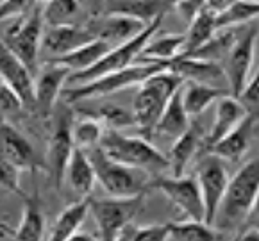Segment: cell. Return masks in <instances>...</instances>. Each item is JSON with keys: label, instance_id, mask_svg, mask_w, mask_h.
Segmentation results:
<instances>
[{"label": "cell", "instance_id": "obj_42", "mask_svg": "<svg viewBox=\"0 0 259 241\" xmlns=\"http://www.w3.org/2000/svg\"><path fill=\"white\" fill-rule=\"evenodd\" d=\"M25 104H23L22 97L0 79V115H8V113H15L23 109Z\"/></svg>", "mask_w": 259, "mask_h": 241}, {"label": "cell", "instance_id": "obj_21", "mask_svg": "<svg viewBox=\"0 0 259 241\" xmlns=\"http://www.w3.org/2000/svg\"><path fill=\"white\" fill-rule=\"evenodd\" d=\"M168 11L170 9L166 0H104L102 4V13L129 16V18L140 20L145 25L156 22Z\"/></svg>", "mask_w": 259, "mask_h": 241}, {"label": "cell", "instance_id": "obj_15", "mask_svg": "<svg viewBox=\"0 0 259 241\" xmlns=\"http://www.w3.org/2000/svg\"><path fill=\"white\" fill-rule=\"evenodd\" d=\"M0 79L22 97L27 109H32V104H34V72L2 39H0Z\"/></svg>", "mask_w": 259, "mask_h": 241}, {"label": "cell", "instance_id": "obj_43", "mask_svg": "<svg viewBox=\"0 0 259 241\" xmlns=\"http://www.w3.org/2000/svg\"><path fill=\"white\" fill-rule=\"evenodd\" d=\"M234 2H238V0H204V6L218 15V13H222L224 9H227L229 6H233Z\"/></svg>", "mask_w": 259, "mask_h": 241}, {"label": "cell", "instance_id": "obj_3", "mask_svg": "<svg viewBox=\"0 0 259 241\" xmlns=\"http://www.w3.org/2000/svg\"><path fill=\"white\" fill-rule=\"evenodd\" d=\"M99 147L111 159L149 173L152 179L170 170L168 156L159 152L145 136H129L118 129H106Z\"/></svg>", "mask_w": 259, "mask_h": 241}, {"label": "cell", "instance_id": "obj_44", "mask_svg": "<svg viewBox=\"0 0 259 241\" xmlns=\"http://www.w3.org/2000/svg\"><path fill=\"white\" fill-rule=\"evenodd\" d=\"M80 6L86 9H90V13H92V16H99L100 13H102V4L104 0H79Z\"/></svg>", "mask_w": 259, "mask_h": 241}, {"label": "cell", "instance_id": "obj_48", "mask_svg": "<svg viewBox=\"0 0 259 241\" xmlns=\"http://www.w3.org/2000/svg\"><path fill=\"white\" fill-rule=\"evenodd\" d=\"M257 27H259V23H257Z\"/></svg>", "mask_w": 259, "mask_h": 241}, {"label": "cell", "instance_id": "obj_38", "mask_svg": "<svg viewBox=\"0 0 259 241\" xmlns=\"http://www.w3.org/2000/svg\"><path fill=\"white\" fill-rule=\"evenodd\" d=\"M236 99L240 100L241 106L245 107L247 115L250 116L255 123H259V65L252 70L247 84H245V88L241 89V93Z\"/></svg>", "mask_w": 259, "mask_h": 241}, {"label": "cell", "instance_id": "obj_35", "mask_svg": "<svg viewBox=\"0 0 259 241\" xmlns=\"http://www.w3.org/2000/svg\"><path fill=\"white\" fill-rule=\"evenodd\" d=\"M79 0H47L43 4L45 25H68L77 23L75 18L80 11Z\"/></svg>", "mask_w": 259, "mask_h": 241}, {"label": "cell", "instance_id": "obj_27", "mask_svg": "<svg viewBox=\"0 0 259 241\" xmlns=\"http://www.w3.org/2000/svg\"><path fill=\"white\" fill-rule=\"evenodd\" d=\"M90 202H92V197H82V199L70 204L68 207H65L59 213V216L56 218V223L52 225V229H50L49 239L52 241L73 239V236L80 230L84 220L90 214Z\"/></svg>", "mask_w": 259, "mask_h": 241}, {"label": "cell", "instance_id": "obj_8", "mask_svg": "<svg viewBox=\"0 0 259 241\" xmlns=\"http://www.w3.org/2000/svg\"><path fill=\"white\" fill-rule=\"evenodd\" d=\"M147 193L133 197H109V199H92L90 214L99 229V237L106 241L118 239L120 232L134 222L145 207Z\"/></svg>", "mask_w": 259, "mask_h": 241}, {"label": "cell", "instance_id": "obj_23", "mask_svg": "<svg viewBox=\"0 0 259 241\" xmlns=\"http://www.w3.org/2000/svg\"><path fill=\"white\" fill-rule=\"evenodd\" d=\"M181 93H183V102L188 115L191 118H200L207 111V107L217 104L224 97L231 95V89L227 86L186 80L183 84V88H181Z\"/></svg>", "mask_w": 259, "mask_h": 241}, {"label": "cell", "instance_id": "obj_32", "mask_svg": "<svg viewBox=\"0 0 259 241\" xmlns=\"http://www.w3.org/2000/svg\"><path fill=\"white\" fill-rule=\"evenodd\" d=\"M259 18V2L255 0H238L217 15L218 29H234L252 23Z\"/></svg>", "mask_w": 259, "mask_h": 241}, {"label": "cell", "instance_id": "obj_34", "mask_svg": "<svg viewBox=\"0 0 259 241\" xmlns=\"http://www.w3.org/2000/svg\"><path fill=\"white\" fill-rule=\"evenodd\" d=\"M236 34L238 27H234V29H220L206 45H202L198 50H195L193 54H188V56L207 59V61H214L222 65V61H225L229 50H231L234 39H236Z\"/></svg>", "mask_w": 259, "mask_h": 241}, {"label": "cell", "instance_id": "obj_30", "mask_svg": "<svg viewBox=\"0 0 259 241\" xmlns=\"http://www.w3.org/2000/svg\"><path fill=\"white\" fill-rule=\"evenodd\" d=\"M111 49H113V46H111L109 43L102 41V39H93V41L79 46V49L66 54V56L49 59V61L66 66L70 72L75 73V72H82V70L92 68V66L95 65V63H99Z\"/></svg>", "mask_w": 259, "mask_h": 241}, {"label": "cell", "instance_id": "obj_31", "mask_svg": "<svg viewBox=\"0 0 259 241\" xmlns=\"http://www.w3.org/2000/svg\"><path fill=\"white\" fill-rule=\"evenodd\" d=\"M168 227H170L168 239L174 241H214L225 237L218 227L209 225L204 220L186 218L183 222L168 223Z\"/></svg>", "mask_w": 259, "mask_h": 241}, {"label": "cell", "instance_id": "obj_17", "mask_svg": "<svg viewBox=\"0 0 259 241\" xmlns=\"http://www.w3.org/2000/svg\"><path fill=\"white\" fill-rule=\"evenodd\" d=\"M86 25L92 29L97 39L109 43L111 46L122 45V43L133 39L141 31H145V23L140 20L129 18V16L122 15H107L102 13L99 16H92L86 22Z\"/></svg>", "mask_w": 259, "mask_h": 241}, {"label": "cell", "instance_id": "obj_10", "mask_svg": "<svg viewBox=\"0 0 259 241\" xmlns=\"http://www.w3.org/2000/svg\"><path fill=\"white\" fill-rule=\"evenodd\" d=\"M195 179L200 187V195H202L204 202V222L214 225L218 209H220L229 179H231L225 161L217 157L214 154H202Z\"/></svg>", "mask_w": 259, "mask_h": 241}, {"label": "cell", "instance_id": "obj_11", "mask_svg": "<svg viewBox=\"0 0 259 241\" xmlns=\"http://www.w3.org/2000/svg\"><path fill=\"white\" fill-rule=\"evenodd\" d=\"M150 189L161 191L171 206L191 220H204V202L195 177L190 175H157L150 182Z\"/></svg>", "mask_w": 259, "mask_h": 241}, {"label": "cell", "instance_id": "obj_1", "mask_svg": "<svg viewBox=\"0 0 259 241\" xmlns=\"http://www.w3.org/2000/svg\"><path fill=\"white\" fill-rule=\"evenodd\" d=\"M259 193V157H252L229 179L214 227L224 230L240 229L247 223Z\"/></svg>", "mask_w": 259, "mask_h": 241}, {"label": "cell", "instance_id": "obj_45", "mask_svg": "<svg viewBox=\"0 0 259 241\" xmlns=\"http://www.w3.org/2000/svg\"><path fill=\"white\" fill-rule=\"evenodd\" d=\"M241 239H259V227L257 225H250L245 227L243 234H241Z\"/></svg>", "mask_w": 259, "mask_h": 241}, {"label": "cell", "instance_id": "obj_12", "mask_svg": "<svg viewBox=\"0 0 259 241\" xmlns=\"http://www.w3.org/2000/svg\"><path fill=\"white\" fill-rule=\"evenodd\" d=\"M72 123H73V111L66 109L59 115L56 125L52 129L49 139V149H47V168H49L50 179L54 186L59 189L65 180L66 166L70 163V157L75 149L72 134Z\"/></svg>", "mask_w": 259, "mask_h": 241}, {"label": "cell", "instance_id": "obj_19", "mask_svg": "<svg viewBox=\"0 0 259 241\" xmlns=\"http://www.w3.org/2000/svg\"><path fill=\"white\" fill-rule=\"evenodd\" d=\"M255 125L257 123L247 115L240 122V125L234 127L229 134H225L224 138L218 139L214 145H211L204 154H214L217 157L227 161V163H240L250 149Z\"/></svg>", "mask_w": 259, "mask_h": 241}, {"label": "cell", "instance_id": "obj_24", "mask_svg": "<svg viewBox=\"0 0 259 241\" xmlns=\"http://www.w3.org/2000/svg\"><path fill=\"white\" fill-rule=\"evenodd\" d=\"M65 179L68 180V186L72 189V193H75L79 199L82 197H92L93 187L97 184V175L95 168L92 165V159L84 150L73 149L70 163L66 166Z\"/></svg>", "mask_w": 259, "mask_h": 241}, {"label": "cell", "instance_id": "obj_41", "mask_svg": "<svg viewBox=\"0 0 259 241\" xmlns=\"http://www.w3.org/2000/svg\"><path fill=\"white\" fill-rule=\"evenodd\" d=\"M168 9L174 11L183 22L190 23L204 8V0H166Z\"/></svg>", "mask_w": 259, "mask_h": 241}, {"label": "cell", "instance_id": "obj_16", "mask_svg": "<svg viewBox=\"0 0 259 241\" xmlns=\"http://www.w3.org/2000/svg\"><path fill=\"white\" fill-rule=\"evenodd\" d=\"M207 130L198 118H191V123L179 138L174 139V145L168 154L171 175H184L190 168L191 161L197 156H202L206 149Z\"/></svg>", "mask_w": 259, "mask_h": 241}, {"label": "cell", "instance_id": "obj_6", "mask_svg": "<svg viewBox=\"0 0 259 241\" xmlns=\"http://www.w3.org/2000/svg\"><path fill=\"white\" fill-rule=\"evenodd\" d=\"M8 25L0 32V39L13 50V52L25 63L29 68L38 72L39 56H41L43 31H45V20H43V4L36 6L25 16L4 22Z\"/></svg>", "mask_w": 259, "mask_h": 241}, {"label": "cell", "instance_id": "obj_36", "mask_svg": "<svg viewBox=\"0 0 259 241\" xmlns=\"http://www.w3.org/2000/svg\"><path fill=\"white\" fill-rule=\"evenodd\" d=\"M170 234L168 223H150V225H134L129 223L120 232L118 239H133V241H166Z\"/></svg>", "mask_w": 259, "mask_h": 241}, {"label": "cell", "instance_id": "obj_25", "mask_svg": "<svg viewBox=\"0 0 259 241\" xmlns=\"http://www.w3.org/2000/svg\"><path fill=\"white\" fill-rule=\"evenodd\" d=\"M183 88V86H181ZM191 116L188 115L186 107L183 102V93L181 89H177L171 99L168 100L166 107L163 109V115H161L159 122H157L156 129H154V136H159V138L174 139L179 138L181 134L190 127Z\"/></svg>", "mask_w": 259, "mask_h": 241}, {"label": "cell", "instance_id": "obj_33", "mask_svg": "<svg viewBox=\"0 0 259 241\" xmlns=\"http://www.w3.org/2000/svg\"><path fill=\"white\" fill-rule=\"evenodd\" d=\"M104 130H106V125L100 120L93 118V116L84 115L82 118H77V120L73 118L72 123L73 143H75L77 149L88 152V150L100 145Z\"/></svg>", "mask_w": 259, "mask_h": 241}, {"label": "cell", "instance_id": "obj_22", "mask_svg": "<svg viewBox=\"0 0 259 241\" xmlns=\"http://www.w3.org/2000/svg\"><path fill=\"white\" fill-rule=\"evenodd\" d=\"M247 116L245 107L241 106V102L233 95H227L224 99H220L217 102V111H214V120L211 123L209 130L206 134V152L211 145L222 139L225 134H229L234 127L240 125L241 120Z\"/></svg>", "mask_w": 259, "mask_h": 241}, {"label": "cell", "instance_id": "obj_7", "mask_svg": "<svg viewBox=\"0 0 259 241\" xmlns=\"http://www.w3.org/2000/svg\"><path fill=\"white\" fill-rule=\"evenodd\" d=\"M163 18L164 16H161V18H157L156 22L149 23V25L145 27V31H141L140 34L134 36V38L129 39V41L122 43V45L113 46V49H111L99 63H95L92 68L82 70V72L70 73L68 82H66V88L80 86V84H84V82H90V80H93V79H99V77L106 75V73L118 72V70H123V68H127V66L134 65V63L138 61V58H140L143 46L147 45V41H149V39L161 29Z\"/></svg>", "mask_w": 259, "mask_h": 241}, {"label": "cell", "instance_id": "obj_46", "mask_svg": "<svg viewBox=\"0 0 259 241\" xmlns=\"http://www.w3.org/2000/svg\"><path fill=\"white\" fill-rule=\"evenodd\" d=\"M248 218H255V220H259V193H257V199H255L254 207H252V213H250V216H248Z\"/></svg>", "mask_w": 259, "mask_h": 241}, {"label": "cell", "instance_id": "obj_14", "mask_svg": "<svg viewBox=\"0 0 259 241\" xmlns=\"http://www.w3.org/2000/svg\"><path fill=\"white\" fill-rule=\"evenodd\" d=\"M95 34L86 23H68V25H45L41 41V52L45 54V61L54 58H61L73 52L79 46L93 41Z\"/></svg>", "mask_w": 259, "mask_h": 241}, {"label": "cell", "instance_id": "obj_4", "mask_svg": "<svg viewBox=\"0 0 259 241\" xmlns=\"http://www.w3.org/2000/svg\"><path fill=\"white\" fill-rule=\"evenodd\" d=\"M170 63H145V61H136L134 65L127 66L118 72H111L106 75L93 79L90 82H84L80 86H72V88H65L61 99L66 104H77V102H86V100L93 99H104V97L114 95L123 89L138 88V86L147 80L150 75L166 70Z\"/></svg>", "mask_w": 259, "mask_h": 241}, {"label": "cell", "instance_id": "obj_26", "mask_svg": "<svg viewBox=\"0 0 259 241\" xmlns=\"http://www.w3.org/2000/svg\"><path fill=\"white\" fill-rule=\"evenodd\" d=\"M23 213L18 227L13 232L15 239L23 241H39L45 237V214L39 193L36 189L32 195L23 197Z\"/></svg>", "mask_w": 259, "mask_h": 241}, {"label": "cell", "instance_id": "obj_29", "mask_svg": "<svg viewBox=\"0 0 259 241\" xmlns=\"http://www.w3.org/2000/svg\"><path fill=\"white\" fill-rule=\"evenodd\" d=\"M188 31L184 32L186 39H184V49L181 56H188L193 54L195 50H198L202 45H206L220 29L217 23V13H213L211 9H207L204 6L198 15L188 23Z\"/></svg>", "mask_w": 259, "mask_h": 241}, {"label": "cell", "instance_id": "obj_13", "mask_svg": "<svg viewBox=\"0 0 259 241\" xmlns=\"http://www.w3.org/2000/svg\"><path fill=\"white\" fill-rule=\"evenodd\" d=\"M70 70L63 65L45 61L34 75V104L32 111L39 116H50L68 82Z\"/></svg>", "mask_w": 259, "mask_h": 241}, {"label": "cell", "instance_id": "obj_28", "mask_svg": "<svg viewBox=\"0 0 259 241\" xmlns=\"http://www.w3.org/2000/svg\"><path fill=\"white\" fill-rule=\"evenodd\" d=\"M184 34H177V32H164L159 34L157 32L147 41V45L141 50L138 61L145 63H170L183 54L184 49Z\"/></svg>", "mask_w": 259, "mask_h": 241}, {"label": "cell", "instance_id": "obj_9", "mask_svg": "<svg viewBox=\"0 0 259 241\" xmlns=\"http://www.w3.org/2000/svg\"><path fill=\"white\" fill-rule=\"evenodd\" d=\"M257 38H259V27L255 23L238 27L236 39H234L233 46L229 50L224 65L227 88L231 89V95L233 97L240 95L252 73Z\"/></svg>", "mask_w": 259, "mask_h": 241}, {"label": "cell", "instance_id": "obj_18", "mask_svg": "<svg viewBox=\"0 0 259 241\" xmlns=\"http://www.w3.org/2000/svg\"><path fill=\"white\" fill-rule=\"evenodd\" d=\"M0 156L22 170L34 172L39 166V159L31 141L6 120H0Z\"/></svg>", "mask_w": 259, "mask_h": 241}, {"label": "cell", "instance_id": "obj_5", "mask_svg": "<svg viewBox=\"0 0 259 241\" xmlns=\"http://www.w3.org/2000/svg\"><path fill=\"white\" fill-rule=\"evenodd\" d=\"M86 154L95 168L97 182L109 197H133L150 191L152 177L149 173L111 159L100 147H95Z\"/></svg>", "mask_w": 259, "mask_h": 241}, {"label": "cell", "instance_id": "obj_2", "mask_svg": "<svg viewBox=\"0 0 259 241\" xmlns=\"http://www.w3.org/2000/svg\"><path fill=\"white\" fill-rule=\"evenodd\" d=\"M183 84L184 80L177 73L166 68L150 75L149 79L138 86L131 113H133L134 125L138 127L141 136H145L149 139L152 138L154 129L163 115V109L166 107L168 100L177 89H181Z\"/></svg>", "mask_w": 259, "mask_h": 241}, {"label": "cell", "instance_id": "obj_37", "mask_svg": "<svg viewBox=\"0 0 259 241\" xmlns=\"http://www.w3.org/2000/svg\"><path fill=\"white\" fill-rule=\"evenodd\" d=\"M88 116H93V118L100 120V122L106 125V129H118L120 130V129H123V127L134 125L133 113L123 109V107L113 106V104H107V106L99 107V109H95L93 113H88Z\"/></svg>", "mask_w": 259, "mask_h": 241}, {"label": "cell", "instance_id": "obj_40", "mask_svg": "<svg viewBox=\"0 0 259 241\" xmlns=\"http://www.w3.org/2000/svg\"><path fill=\"white\" fill-rule=\"evenodd\" d=\"M38 6V0H0V23L25 16Z\"/></svg>", "mask_w": 259, "mask_h": 241}, {"label": "cell", "instance_id": "obj_39", "mask_svg": "<svg viewBox=\"0 0 259 241\" xmlns=\"http://www.w3.org/2000/svg\"><path fill=\"white\" fill-rule=\"evenodd\" d=\"M23 170L18 168L16 165H13L11 161H8L4 156H0V189L9 191L13 195H18L20 199L27 195L22 189V184H20V175H22Z\"/></svg>", "mask_w": 259, "mask_h": 241}, {"label": "cell", "instance_id": "obj_47", "mask_svg": "<svg viewBox=\"0 0 259 241\" xmlns=\"http://www.w3.org/2000/svg\"><path fill=\"white\" fill-rule=\"evenodd\" d=\"M255 2H259V0H255Z\"/></svg>", "mask_w": 259, "mask_h": 241}, {"label": "cell", "instance_id": "obj_20", "mask_svg": "<svg viewBox=\"0 0 259 241\" xmlns=\"http://www.w3.org/2000/svg\"><path fill=\"white\" fill-rule=\"evenodd\" d=\"M168 70L177 73L184 82L186 80H193V82L217 84L218 80H225L224 65L207 61V59L193 58V56H177L174 61H170Z\"/></svg>", "mask_w": 259, "mask_h": 241}]
</instances>
